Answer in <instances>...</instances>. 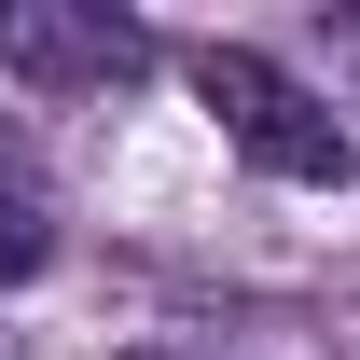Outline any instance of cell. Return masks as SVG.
Returning a JSON list of instances; mask_svg holds the SVG:
<instances>
[{
  "mask_svg": "<svg viewBox=\"0 0 360 360\" xmlns=\"http://www.w3.org/2000/svg\"><path fill=\"white\" fill-rule=\"evenodd\" d=\"M56 250V222H42V167L14 153V125H0V277H28Z\"/></svg>",
  "mask_w": 360,
  "mask_h": 360,
  "instance_id": "3",
  "label": "cell"
},
{
  "mask_svg": "<svg viewBox=\"0 0 360 360\" xmlns=\"http://www.w3.org/2000/svg\"><path fill=\"white\" fill-rule=\"evenodd\" d=\"M194 97L222 111V139H236L264 180H305V194H347V180H360V139L333 125V97L291 84L277 56H250V42H194Z\"/></svg>",
  "mask_w": 360,
  "mask_h": 360,
  "instance_id": "1",
  "label": "cell"
},
{
  "mask_svg": "<svg viewBox=\"0 0 360 360\" xmlns=\"http://www.w3.org/2000/svg\"><path fill=\"white\" fill-rule=\"evenodd\" d=\"M153 70V28L111 0H0V84L28 97H111Z\"/></svg>",
  "mask_w": 360,
  "mask_h": 360,
  "instance_id": "2",
  "label": "cell"
},
{
  "mask_svg": "<svg viewBox=\"0 0 360 360\" xmlns=\"http://www.w3.org/2000/svg\"><path fill=\"white\" fill-rule=\"evenodd\" d=\"M139 360H180V347H139Z\"/></svg>",
  "mask_w": 360,
  "mask_h": 360,
  "instance_id": "4",
  "label": "cell"
}]
</instances>
